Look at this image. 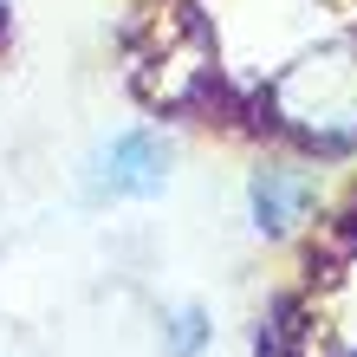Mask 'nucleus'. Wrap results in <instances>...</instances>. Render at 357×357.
<instances>
[{
	"label": "nucleus",
	"instance_id": "f257e3e1",
	"mask_svg": "<svg viewBox=\"0 0 357 357\" xmlns=\"http://www.w3.org/2000/svg\"><path fill=\"white\" fill-rule=\"evenodd\" d=\"M273 111H280V123L319 143H351L357 137V52H325V59L292 66L273 85Z\"/></svg>",
	"mask_w": 357,
	"mask_h": 357
},
{
	"label": "nucleus",
	"instance_id": "f03ea898",
	"mask_svg": "<svg viewBox=\"0 0 357 357\" xmlns=\"http://www.w3.org/2000/svg\"><path fill=\"white\" fill-rule=\"evenodd\" d=\"M208 33L188 20V7H162L156 13V46L143 52V91L156 104H188L208 85Z\"/></svg>",
	"mask_w": 357,
	"mask_h": 357
},
{
	"label": "nucleus",
	"instance_id": "7ed1b4c3",
	"mask_svg": "<svg viewBox=\"0 0 357 357\" xmlns=\"http://www.w3.org/2000/svg\"><path fill=\"white\" fill-rule=\"evenodd\" d=\"M162 182H169V150H162L156 130H123L98 150L91 162V188L98 195H162Z\"/></svg>",
	"mask_w": 357,
	"mask_h": 357
},
{
	"label": "nucleus",
	"instance_id": "20e7f679",
	"mask_svg": "<svg viewBox=\"0 0 357 357\" xmlns=\"http://www.w3.org/2000/svg\"><path fill=\"white\" fill-rule=\"evenodd\" d=\"M247 202H254V221L266 227V234H280V227H292L305 215V202H312V182L299 169H260L254 188H247Z\"/></svg>",
	"mask_w": 357,
	"mask_h": 357
},
{
	"label": "nucleus",
	"instance_id": "39448f33",
	"mask_svg": "<svg viewBox=\"0 0 357 357\" xmlns=\"http://www.w3.org/2000/svg\"><path fill=\"white\" fill-rule=\"evenodd\" d=\"M202 344V312H176V325H169V351L176 357H195Z\"/></svg>",
	"mask_w": 357,
	"mask_h": 357
}]
</instances>
